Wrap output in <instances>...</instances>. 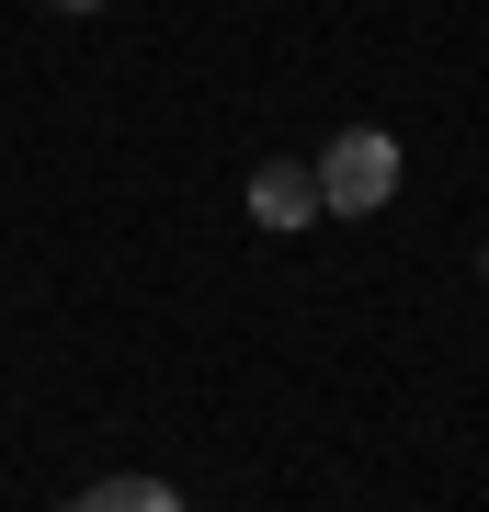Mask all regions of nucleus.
Wrapping results in <instances>:
<instances>
[{
	"instance_id": "1",
	"label": "nucleus",
	"mask_w": 489,
	"mask_h": 512,
	"mask_svg": "<svg viewBox=\"0 0 489 512\" xmlns=\"http://www.w3.org/2000/svg\"><path fill=\"white\" fill-rule=\"evenodd\" d=\"M387 194H399V148H387L376 126H353V137L319 148V205L330 217H364V205H387Z\"/></svg>"
},
{
	"instance_id": "2",
	"label": "nucleus",
	"mask_w": 489,
	"mask_h": 512,
	"mask_svg": "<svg viewBox=\"0 0 489 512\" xmlns=\"http://www.w3.org/2000/svg\"><path fill=\"white\" fill-rule=\"evenodd\" d=\"M251 217H262V228H308V217H319V171L273 160L262 183H251Z\"/></svg>"
},
{
	"instance_id": "3",
	"label": "nucleus",
	"mask_w": 489,
	"mask_h": 512,
	"mask_svg": "<svg viewBox=\"0 0 489 512\" xmlns=\"http://www.w3.org/2000/svg\"><path fill=\"white\" fill-rule=\"evenodd\" d=\"M91 512H171V478H91Z\"/></svg>"
},
{
	"instance_id": "4",
	"label": "nucleus",
	"mask_w": 489,
	"mask_h": 512,
	"mask_svg": "<svg viewBox=\"0 0 489 512\" xmlns=\"http://www.w3.org/2000/svg\"><path fill=\"white\" fill-rule=\"evenodd\" d=\"M69 12H91V0H69Z\"/></svg>"
}]
</instances>
